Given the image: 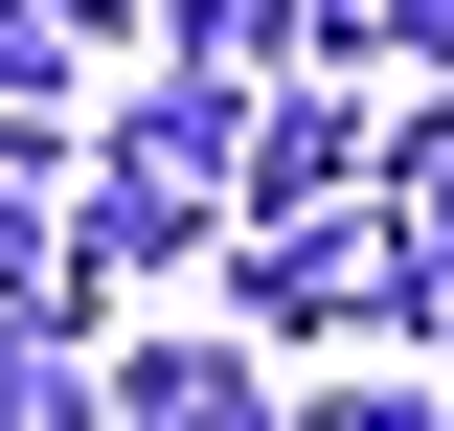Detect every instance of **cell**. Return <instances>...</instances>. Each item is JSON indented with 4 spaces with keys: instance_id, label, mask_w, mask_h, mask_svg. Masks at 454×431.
Masks as SVG:
<instances>
[{
    "instance_id": "6da1fadb",
    "label": "cell",
    "mask_w": 454,
    "mask_h": 431,
    "mask_svg": "<svg viewBox=\"0 0 454 431\" xmlns=\"http://www.w3.org/2000/svg\"><path fill=\"white\" fill-rule=\"evenodd\" d=\"M250 318H295V341H364V318H432L454 295V250L387 205V182H340V205H273L250 227V272H227Z\"/></svg>"
},
{
    "instance_id": "7a4b0ae2",
    "label": "cell",
    "mask_w": 454,
    "mask_h": 431,
    "mask_svg": "<svg viewBox=\"0 0 454 431\" xmlns=\"http://www.w3.org/2000/svg\"><path fill=\"white\" fill-rule=\"evenodd\" d=\"M340 182H387V137H364L340 91H295V68H273V91L227 114V205H250V227H273V205H340Z\"/></svg>"
},
{
    "instance_id": "3957f363",
    "label": "cell",
    "mask_w": 454,
    "mask_h": 431,
    "mask_svg": "<svg viewBox=\"0 0 454 431\" xmlns=\"http://www.w3.org/2000/svg\"><path fill=\"white\" fill-rule=\"evenodd\" d=\"M114 431H250L273 386H250V341H137V364H91Z\"/></svg>"
},
{
    "instance_id": "277c9868",
    "label": "cell",
    "mask_w": 454,
    "mask_h": 431,
    "mask_svg": "<svg viewBox=\"0 0 454 431\" xmlns=\"http://www.w3.org/2000/svg\"><path fill=\"white\" fill-rule=\"evenodd\" d=\"M160 46L205 68V91H273V68L318 46V23H295V0H160Z\"/></svg>"
},
{
    "instance_id": "5b68a950",
    "label": "cell",
    "mask_w": 454,
    "mask_h": 431,
    "mask_svg": "<svg viewBox=\"0 0 454 431\" xmlns=\"http://www.w3.org/2000/svg\"><path fill=\"white\" fill-rule=\"evenodd\" d=\"M387 205H409V227H432V250H454V91H432V114H409V137H387Z\"/></svg>"
},
{
    "instance_id": "8992f818",
    "label": "cell",
    "mask_w": 454,
    "mask_h": 431,
    "mask_svg": "<svg viewBox=\"0 0 454 431\" xmlns=\"http://www.w3.org/2000/svg\"><path fill=\"white\" fill-rule=\"evenodd\" d=\"M295 23H318V46H409V68L454 46V0H295Z\"/></svg>"
},
{
    "instance_id": "52a82bcc",
    "label": "cell",
    "mask_w": 454,
    "mask_h": 431,
    "mask_svg": "<svg viewBox=\"0 0 454 431\" xmlns=\"http://www.w3.org/2000/svg\"><path fill=\"white\" fill-rule=\"evenodd\" d=\"M0 91H68V23L46 0H0Z\"/></svg>"
},
{
    "instance_id": "ba28073f",
    "label": "cell",
    "mask_w": 454,
    "mask_h": 431,
    "mask_svg": "<svg viewBox=\"0 0 454 431\" xmlns=\"http://www.w3.org/2000/svg\"><path fill=\"white\" fill-rule=\"evenodd\" d=\"M46 23H68V46H114V23H137V0H46Z\"/></svg>"
},
{
    "instance_id": "9c48e42d",
    "label": "cell",
    "mask_w": 454,
    "mask_h": 431,
    "mask_svg": "<svg viewBox=\"0 0 454 431\" xmlns=\"http://www.w3.org/2000/svg\"><path fill=\"white\" fill-rule=\"evenodd\" d=\"M432 318H454V295H432Z\"/></svg>"
}]
</instances>
